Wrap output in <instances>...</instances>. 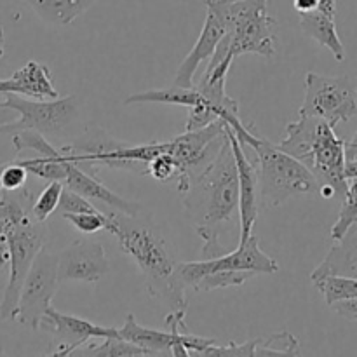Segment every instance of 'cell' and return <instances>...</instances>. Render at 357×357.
I'll return each mask as SVG.
<instances>
[{"instance_id": "cell-1", "label": "cell", "mask_w": 357, "mask_h": 357, "mask_svg": "<svg viewBox=\"0 0 357 357\" xmlns=\"http://www.w3.org/2000/svg\"><path fill=\"white\" fill-rule=\"evenodd\" d=\"M185 215L202 239V258L223 255L220 246V227L239 213V171L229 132L218 155L192 180L183 194Z\"/></svg>"}, {"instance_id": "cell-2", "label": "cell", "mask_w": 357, "mask_h": 357, "mask_svg": "<svg viewBox=\"0 0 357 357\" xmlns=\"http://www.w3.org/2000/svg\"><path fill=\"white\" fill-rule=\"evenodd\" d=\"M107 232L117 239L119 248L138 265L152 298L169 312L187 310L185 284L180 264L174 260L166 241L138 216L112 209L107 213Z\"/></svg>"}, {"instance_id": "cell-3", "label": "cell", "mask_w": 357, "mask_h": 357, "mask_svg": "<svg viewBox=\"0 0 357 357\" xmlns=\"http://www.w3.org/2000/svg\"><path fill=\"white\" fill-rule=\"evenodd\" d=\"M345 145L335 126L319 117L300 115L286 126V138L279 143L284 152L305 164L321 185V195L344 201L349 183L345 178Z\"/></svg>"}, {"instance_id": "cell-4", "label": "cell", "mask_w": 357, "mask_h": 357, "mask_svg": "<svg viewBox=\"0 0 357 357\" xmlns=\"http://www.w3.org/2000/svg\"><path fill=\"white\" fill-rule=\"evenodd\" d=\"M204 3L206 10L215 14L227 31L208 65H216L229 54L234 58L275 54V20L267 10L268 0H204Z\"/></svg>"}, {"instance_id": "cell-5", "label": "cell", "mask_w": 357, "mask_h": 357, "mask_svg": "<svg viewBox=\"0 0 357 357\" xmlns=\"http://www.w3.org/2000/svg\"><path fill=\"white\" fill-rule=\"evenodd\" d=\"M230 128L236 131L237 138L244 146H251V150L257 153L261 204L265 208H278L295 195L321 194L319 181L305 164L289 155L279 145L251 132L241 119Z\"/></svg>"}, {"instance_id": "cell-6", "label": "cell", "mask_w": 357, "mask_h": 357, "mask_svg": "<svg viewBox=\"0 0 357 357\" xmlns=\"http://www.w3.org/2000/svg\"><path fill=\"white\" fill-rule=\"evenodd\" d=\"M63 150L68 160L93 176H96L100 167L135 171L142 176H146L149 162L155 159L159 153L166 152L167 143L153 142L131 145V143L112 138L101 128H89L75 143L63 146Z\"/></svg>"}, {"instance_id": "cell-7", "label": "cell", "mask_w": 357, "mask_h": 357, "mask_svg": "<svg viewBox=\"0 0 357 357\" xmlns=\"http://www.w3.org/2000/svg\"><path fill=\"white\" fill-rule=\"evenodd\" d=\"M45 239H47L45 222H37L31 216L21 222L20 225L13 227L6 234L7 250H9V282H7L2 305H0L2 319H16L17 303H20L24 279H26L37 255L45 246Z\"/></svg>"}, {"instance_id": "cell-8", "label": "cell", "mask_w": 357, "mask_h": 357, "mask_svg": "<svg viewBox=\"0 0 357 357\" xmlns=\"http://www.w3.org/2000/svg\"><path fill=\"white\" fill-rule=\"evenodd\" d=\"M185 312L187 310H173L167 314L166 326L169 328L167 331L142 326L135 316L129 314L124 326L119 328V331L126 340L149 349L153 356H201L209 345L216 344V340L187 333Z\"/></svg>"}, {"instance_id": "cell-9", "label": "cell", "mask_w": 357, "mask_h": 357, "mask_svg": "<svg viewBox=\"0 0 357 357\" xmlns=\"http://www.w3.org/2000/svg\"><path fill=\"white\" fill-rule=\"evenodd\" d=\"M2 105L17 112V121L13 132L21 129H33L45 138H61L75 126L79 119L77 96L56 98V100H30L14 93H6Z\"/></svg>"}, {"instance_id": "cell-10", "label": "cell", "mask_w": 357, "mask_h": 357, "mask_svg": "<svg viewBox=\"0 0 357 357\" xmlns=\"http://www.w3.org/2000/svg\"><path fill=\"white\" fill-rule=\"evenodd\" d=\"M298 114L319 117L337 128L357 114V89L347 77L309 72L305 75V98Z\"/></svg>"}, {"instance_id": "cell-11", "label": "cell", "mask_w": 357, "mask_h": 357, "mask_svg": "<svg viewBox=\"0 0 357 357\" xmlns=\"http://www.w3.org/2000/svg\"><path fill=\"white\" fill-rule=\"evenodd\" d=\"M59 282L58 255H52L44 246L24 279L14 321L31 330H40V321L51 307Z\"/></svg>"}, {"instance_id": "cell-12", "label": "cell", "mask_w": 357, "mask_h": 357, "mask_svg": "<svg viewBox=\"0 0 357 357\" xmlns=\"http://www.w3.org/2000/svg\"><path fill=\"white\" fill-rule=\"evenodd\" d=\"M255 272V274H275L278 261L260 250L258 237L251 234L248 239L239 241V246L232 253H223L215 258H202L199 261L180 264L181 278L185 284L194 286L201 278L218 272Z\"/></svg>"}, {"instance_id": "cell-13", "label": "cell", "mask_w": 357, "mask_h": 357, "mask_svg": "<svg viewBox=\"0 0 357 357\" xmlns=\"http://www.w3.org/2000/svg\"><path fill=\"white\" fill-rule=\"evenodd\" d=\"M40 330L51 333L52 342H56V347L49 351V356H70L82 349L89 340H103L121 335L119 328L100 326L82 317L59 312L52 305L42 317Z\"/></svg>"}, {"instance_id": "cell-14", "label": "cell", "mask_w": 357, "mask_h": 357, "mask_svg": "<svg viewBox=\"0 0 357 357\" xmlns=\"http://www.w3.org/2000/svg\"><path fill=\"white\" fill-rule=\"evenodd\" d=\"M110 271L107 253L100 241H73L58 255L59 281L98 282Z\"/></svg>"}, {"instance_id": "cell-15", "label": "cell", "mask_w": 357, "mask_h": 357, "mask_svg": "<svg viewBox=\"0 0 357 357\" xmlns=\"http://www.w3.org/2000/svg\"><path fill=\"white\" fill-rule=\"evenodd\" d=\"M227 132H229L230 143H232L234 153H236L237 171H239V241H244L253 234V227L257 223L258 215H260V208L264 206L261 204L260 181H258V167L257 162H251L250 157L246 155L244 145L229 124H227Z\"/></svg>"}, {"instance_id": "cell-16", "label": "cell", "mask_w": 357, "mask_h": 357, "mask_svg": "<svg viewBox=\"0 0 357 357\" xmlns=\"http://www.w3.org/2000/svg\"><path fill=\"white\" fill-rule=\"evenodd\" d=\"M225 26L220 23L218 17L213 13L206 10V20L202 24L201 35H199L197 42L194 44V47L190 49L185 59L181 61L180 68H178L176 77H174V86L180 87H194V77L197 68L201 66V63L211 61V58L215 56L218 44L222 42V38L225 37Z\"/></svg>"}, {"instance_id": "cell-17", "label": "cell", "mask_w": 357, "mask_h": 357, "mask_svg": "<svg viewBox=\"0 0 357 357\" xmlns=\"http://www.w3.org/2000/svg\"><path fill=\"white\" fill-rule=\"evenodd\" d=\"M65 187L73 188V190L82 194L84 197H87L89 201L103 202V204H107L110 209L126 213V215L138 216L139 211H142L138 202L126 201L124 197H121V195H117L115 192H112L107 185L101 183V181L98 180V176L86 173V171L80 169L77 164H73L72 160L68 162V176H66L65 180Z\"/></svg>"}, {"instance_id": "cell-18", "label": "cell", "mask_w": 357, "mask_h": 357, "mask_svg": "<svg viewBox=\"0 0 357 357\" xmlns=\"http://www.w3.org/2000/svg\"><path fill=\"white\" fill-rule=\"evenodd\" d=\"M326 257L312 271L310 279L317 281L326 275H345L357 279V222L352 223L347 232L335 241Z\"/></svg>"}, {"instance_id": "cell-19", "label": "cell", "mask_w": 357, "mask_h": 357, "mask_svg": "<svg viewBox=\"0 0 357 357\" xmlns=\"http://www.w3.org/2000/svg\"><path fill=\"white\" fill-rule=\"evenodd\" d=\"M9 91L7 93L20 94L30 100H56L59 98L51 72L45 65L38 61H26L20 70L7 79Z\"/></svg>"}, {"instance_id": "cell-20", "label": "cell", "mask_w": 357, "mask_h": 357, "mask_svg": "<svg viewBox=\"0 0 357 357\" xmlns=\"http://www.w3.org/2000/svg\"><path fill=\"white\" fill-rule=\"evenodd\" d=\"M300 16V28L319 42L321 45L328 49L331 54L335 56L337 61H345V47L340 40V35L337 31V24H335V17L326 16V14L319 13V10H312V13L298 14Z\"/></svg>"}, {"instance_id": "cell-21", "label": "cell", "mask_w": 357, "mask_h": 357, "mask_svg": "<svg viewBox=\"0 0 357 357\" xmlns=\"http://www.w3.org/2000/svg\"><path fill=\"white\" fill-rule=\"evenodd\" d=\"M35 14L52 26H66L73 23L98 0H24Z\"/></svg>"}, {"instance_id": "cell-22", "label": "cell", "mask_w": 357, "mask_h": 357, "mask_svg": "<svg viewBox=\"0 0 357 357\" xmlns=\"http://www.w3.org/2000/svg\"><path fill=\"white\" fill-rule=\"evenodd\" d=\"M202 101V94L197 87H180L174 86L167 89H149L142 93L131 94L124 100V105L138 103H162V105H178V107L194 108Z\"/></svg>"}, {"instance_id": "cell-23", "label": "cell", "mask_w": 357, "mask_h": 357, "mask_svg": "<svg viewBox=\"0 0 357 357\" xmlns=\"http://www.w3.org/2000/svg\"><path fill=\"white\" fill-rule=\"evenodd\" d=\"M30 174H35L37 178L45 181H63L65 183L66 176H68V157H66L65 150L61 149V152L58 155H37L33 159H23L20 160Z\"/></svg>"}, {"instance_id": "cell-24", "label": "cell", "mask_w": 357, "mask_h": 357, "mask_svg": "<svg viewBox=\"0 0 357 357\" xmlns=\"http://www.w3.org/2000/svg\"><path fill=\"white\" fill-rule=\"evenodd\" d=\"M316 288L323 293L324 300L330 307L338 302L357 298V279L345 275H326L314 281Z\"/></svg>"}, {"instance_id": "cell-25", "label": "cell", "mask_w": 357, "mask_h": 357, "mask_svg": "<svg viewBox=\"0 0 357 357\" xmlns=\"http://www.w3.org/2000/svg\"><path fill=\"white\" fill-rule=\"evenodd\" d=\"M86 356H153L149 349L142 347V345L135 344L131 340H126L124 337L117 335V337H108L103 338L100 345H89V347L84 351Z\"/></svg>"}, {"instance_id": "cell-26", "label": "cell", "mask_w": 357, "mask_h": 357, "mask_svg": "<svg viewBox=\"0 0 357 357\" xmlns=\"http://www.w3.org/2000/svg\"><path fill=\"white\" fill-rule=\"evenodd\" d=\"M258 356H300V342L288 330H281L271 337L260 338L257 345Z\"/></svg>"}, {"instance_id": "cell-27", "label": "cell", "mask_w": 357, "mask_h": 357, "mask_svg": "<svg viewBox=\"0 0 357 357\" xmlns=\"http://www.w3.org/2000/svg\"><path fill=\"white\" fill-rule=\"evenodd\" d=\"M63 188H65L63 181H47L44 190L33 201V206H31V218L37 220V222H45L52 213L58 211Z\"/></svg>"}, {"instance_id": "cell-28", "label": "cell", "mask_w": 357, "mask_h": 357, "mask_svg": "<svg viewBox=\"0 0 357 357\" xmlns=\"http://www.w3.org/2000/svg\"><path fill=\"white\" fill-rule=\"evenodd\" d=\"M357 222V188H349L347 195L342 201V209L338 220L331 227V239L337 241L347 232L349 227Z\"/></svg>"}, {"instance_id": "cell-29", "label": "cell", "mask_w": 357, "mask_h": 357, "mask_svg": "<svg viewBox=\"0 0 357 357\" xmlns=\"http://www.w3.org/2000/svg\"><path fill=\"white\" fill-rule=\"evenodd\" d=\"M30 171L20 162V160H10L0 166V192H14L20 190L26 185Z\"/></svg>"}, {"instance_id": "cell-30", "label": "cell", "mask_w": 357, "mask_h": 357, "mask_svg": "<svg viewBox=\"0 0 357 357\" xmlns=\"http://www.w3.org/2000/svg\"><path fill=\"white\" fill-rule=\"evenodd\" d=\"M61 218L72 223L82 234H96L100 230H107V213H68Z\"/></svg>"}, {"instance_id": "cell-31", "label": "cell", "mask_w": 357, "mask_h": 357, "mask_svg": "<svg viewBox=\"0 0 357 357\" xmlns=\"http://www.w3.org/2000/svg\"><path fill=\"white\" fill-rule=\"evenodd\" d=\"M100 209H96V206H93V202L87 197H84L82 194H79L73 188L65 187L61 194V201H59L58 213L59 215H68V213H96Z\"/></svg>"}, {"instance_id": "cell-32", "label": "cell", "mask_w": 357, "mask_h": 357, "mask_svg": "<svg viewBox=\"0 0 357 357\" xmlns=\"http://www.w3.org/2000/svg\"><path fill=\"white\" fill-rule=\"evenodd\" d=\"M146 174L155 178L157 181H171L178 178V164L171 153H159L155 159L149 162V173Z\"/></svg>"}, {"instance_id": "cell-33", "label": "cell", "mask_w": 357, "mask_h": 357, "mask_svg": "<svg viewBox=\"0 0 357 357\" xmlns=\"http://www.w3.org/2000/svg\"><path fill=\"white\" fill-rule=\"evenodd\" d=\"M345 178L349 188H357V146L354 143L345 145Z\"/></svg>"}, {"instance_id": "cell-34", "label": "cell", "mask_w": 357, "mask_h": 357, "mask_svg": "<svg viewBox=\"0 0 357 357\" xmlns=\"http://www.w3.org/2000/svg\"><path fill=\"white\" fill-rule=\"evenodd\" d=\"M9 282V250L6 239L0 241V305H2L3 293Z\"/></svg>"}, {"instance_id": "cell-35", "label": "cell", "mask_w": 357, "mask_h": 357, "mask_svg": "<svg viewBox=\"0 0 357 357\" xmlns=\"http://www.w3.org/2000/svg\"><path fill=\"white\" fill-rule=\"evenodd\" d=\"M16 121L17 112L2 105V101H0V135H3V132H13Z\"/></svg>"}, {"instance_id": "cell-36", "label": "cell", "mask_w": 357, "mask_h": 357, "mask_svg": "<svg viewBox=\"0 0 357 357\" xmlns=\"http://www.w3.org/2000/svg\"><path fill=\"white\" fill-rule=\"evenodd\" d=\"M331 309L338 314V316L345 317V319L357 321V298L347 300V302H338L335 303Z\"/></svg>"}, {"instance_id": "cell-37", "label": "cell", "mask_w": 357, "mask_h": 357, "mask_svg": "<svg viewBox=\"0 0 357 357\" xmlns=\"http://www.w3.org/2000/svg\"><path fill=\"white\" fill-rule=\"evenodd\" d=\"M317 6H319V0H293V7L298 14L312 13L317 9Z\"/></svg>"}, {"instance_id": "cell-38", "label": "cell", "mask_w": 357, "mask_h": 357, "mask_svg": "<svg viewBox=\"0 0 357 357\" xmlns=\"http://www.w3.org/2000/svg\"><path fill=\"white\" fill-rule=\"evenodd\" d=\"M316 10L330 17H335L337 16V0H319V6H317Z\"/></svg>"}, {"instance_id": "cell-39", "label": "cell", "mask_w": 357, "mask_h": 357, "mask_svg": "<svg viewBox=\"0 0 357 357\" xmlns=\"http://www.w3.org/2000/svg\"><path fill=\"white\" fill-rule=\"evenodd\" d=\"M3 51H6V31H3L2 23H0V58L3 56Z\"/></svg>"}, {"instance_id": "cell-40", "label": "cell", "mask_w": 357, "mask_h": 357, "mask_svg": "<svg viewBox=\"0 0 357 357\" xmlns=\"http://www.w3.org/2000/svg\"><path fill=\"white\" fill-rule=\"evenodd\" d=\"M9 91V84H7V79L0 80V94H6Z\"/></svg>"}, {"instance_id": "cell-41", "label": "cell", "mask_w": 357, "mask_h": 357, "mask_svg": "<svg viewBox=\"0 0 357 357\" xmlns=\"http://www.w3.org/2000/svg\"><path fill=\"white\" fill-rule=\"evenodd\" d=\"M352 143H357V132H356V136H354V139H352Z\"/></svg>"}, {"instance_id": "cell-42", "label": "cell", "mask_w": 357, "mask_h": 357, "mask_svg": "<svg viewBox=\"0 0 357 357\" xmlns=\"http://www.w3.org/2000/svg\"><path fill=\"white\" fill-rule=\"evenodd\" d=\"M351 143H352V142H351ZM354 145H356V146H357V143H354Z\"/></svg>"}]
</instances>
